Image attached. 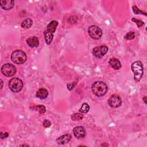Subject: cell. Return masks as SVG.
Listing matches in <instances>:
<instances>
[{"mask_svg":"<svg viewBox=\"0 0 147 147\" xmlns=\"http://www.w3.org/2000/svg\"><path fill=\"white\" fill-rule=\"evenodd\" d=\"M83 118V115L79 113H75L71 115V119L75 121L81 120Z\"/></svg>","mask_w":147,"mask_h":147,"instance_id":"ac0fdd59","label":"cell"},{"mask_svg":"<svg viewBox=\"0 0 147 147\" xmlns=\"http://www.w3.org/2000/svg\"><path fill=\"white\" fill-rule=\"evenodd\" d=\"M58 25V22L57 21L53 20L50 22L46 28V30L44 32L45 41L47 44H50L53 38V33L55 32L56 28Z\"/></svg>","mask_w":147,"mask_h":147,"instance_id":"6da1fadb","label":"cell"},{"mask_svg":"<svg viewBox=\"0 0 147 147\" xmlns=\"http://www.w3.org/2000/svg\"><path fill=\"white\" fill-rule=\"evenodd\" d=\"M88 32L90 36L95 40L99 39L102 35V30L95 25L90 26L88 29Z\"/></svg>","mask_w":147,"mask_h":147,"instance_id":"52a82bcc","label":"cell"},{"mask_svg":"<svg viewBox=\"0 0 147 147\" xmlns=\"http://www.w3.org/2000/svg\"><path fill=\"white\" fill-rule=\"evenodd\" d=\"M131 70L134 73V80L136 82H139L143 76V66L140 61L134 62L131 66Z\"/></svg>","mask_w":147,"mask_h":147,"instance_id":"3957f363","label":"cell"},{"mask_svg":"<svg viewBox=\"0 0 147 147\" xmlns=\"http://www.w3.org/2000/svg\"><path fill=\"white\" fill-rule=\"evenodd\" d=\"M133 11L134 12V14H144L145 16H146V13L145 12H143L142 11H141L139 9L137 8V7L136 6H133Z\"/></svg>","mask_w":147,"mask_h":147,"instance_id":"44dd1931","label":"cell"},{"mask_svg":"<svg viewBox=\"0 0 147 147\" xmlns=\"http://www.w3.org/2000/svg\"><path fill=\"white\" fill-rule=\"evenodd\" d=\"M131 21H133V22H134L136 24V25H137V26H138V28L141 27V26H142V25H144V22L143 21H140V20H137V19H136L135 18H133L131 19Z\"/></svg>","mask_w":147,"mask_h":147,"instance_id":"7402d4cb","label":"cell"},{"mask_svg":"<svg viewBox=\"0 0 147 147\" xmlns=\"http://www.w3.org/2000/svg\"><path fill=\"white\" fill-rule=\"evenodd\" d=\"M14 4V1L13 0H2L0 1V5L2 9L4 10H10L13 6Z\"/></svg>","mask_w":147,"mask_h":147,"instance_id":"8fae6325","label":"cell"},{"mask_svg":"<svg viewBox=\"0 0 147 147\" xmlns=\"http://www.w3.org/2000/svg\"><path fill=\"white\" fill-rule=\"evenodd\" d=\"M73 133L74 136L78 138H83L86 135L85 129L83 126H76L73 129Z\"/></svg>","mask_w":147,"mask_h":147,"instance_id":"30bf717a","label":"cell"},{"mask_svg":"<svg viewBox=\"0 0 147 147\" xmlns=\"http://www.w3.org/2000/svg\"><path fill=\"white\" fill-rule=\"evenodd\" d=\"M107 84L103 82L97 81L94 82L92 85V91L93 94L98 97L105 95L107 91Z\"/></svg>","mask_w":147,"mask_h":147,"instance_id":"7a4b0ae2","label":"cell"},{"mask_svg":"<svg viewBox=\"0 0 147 147\" xmlns=\"http://www.w3.org/2000/svg\"><path fill=\"white\" fill-rule=\"evenodd\" d=\"M135 37V34L133 32H130L126 34V35L124 37V38L126 40H133Z\"/></svg>","mask_w":147,"mask_h":147,"instance_id":"d6986e66","label":"cell"},{"mask_svg":"<svg viewBox=\"0 0 147 147\" xmlns=\"http://www.w3.org/2000/svg\"><path fill=\"white\" fill-rule=\"evenodd\" d=\"M109 63L110 66L115 69H118L121 67V64L119 60L116 58L110 59Z\"/></svg>","mask_w":147,"mask_h":147,"instance_id":"5bb4252c","label":"cell"},{"mask_svg":"<svg viewBox=\"0 0 147 147\" xmlns=\"http://www.w3.org/2000/svg\"><path fill=\"white\" fill-rule=\"evenodd\" d=\"M33 24V20L30 18H26L24 20H23V21L22 22L21 26L22 28H25V29H28L30 27H31V26Z\"/></svg>","mask_w":147,"mask_h":147,"instance_id":"2e32d148","label":"cell"},{"mask_svg":"<svg viewBox=\"0 0 147 147\" xmlns=\"http://www.w3.org/2000/svg\"><path fill=\"white\" fill-rule=\"evenodd\" d=\"M48 95V92L47 90L45 88H40L37 90L36 96L40 99H45Z\"/></svg>","mask_w":147,"mask_h":147,"instance_id":"9a60e30c","label":"cell"},{"mask_svg":"<svg viewBox=\"0 0 147 147\" xmlns=\"http://www.w3.org/2000/svg\"><path fill=\"white\" fill-rule=\"evenodd\" d=\"M146 96H144V98H143V99L144 100V102H145V103H146Z\"/></svg>","mask_w":147,"mask_h":147,"instance_id":"d4e9b609","label":"cell"},{"mask_svg":"<svg viewBox=\"0 0 147 147\" xmlns=\"http://www.w3.org/2000/svg\"><path fill=\"white\" fill-rule=\"evenodd\" d=\"M1 90L3 87V82L2 80H1Z\"/></svg>","mask_w":147,"mask_h":147,"instance_id":"484cf974","label":"cell"},{"mask_svg":"<svg viewBox=\"0 0 147 147\" xmlns=\"http://www.w3.org/2000/svg\"><path fill=\"white\" fill-rule=\"evenodd\" d=\"M35 110H37L40 114H43L46 111L45 107L44 105H37L36 106Z\"/></svg>","mask_w":147,"mask_h":147,"instance_id":"ffe728a7","label":"cell"},{"mask_svg":"<svg viewBox=\"0 0 147 147\" xmlns=\"http://www.w3.org/2000/svg\"><path fill=\"white\" fill-rule=\"evenodd\" d=\"M27 57L26 53L21 50L14 51L11 55V61L17 64H21L25 63Z\"/></svg>","mask_w":147,"mask_h":147,"instance_id":"277c9868","label":"cell"},{"mask_svg":"<svg viewBox=\"0 0 147 147\" xmlns=\"http://www.w3.org/2000/svg\"><path fill=\"white\" fill-rule=\"evenodd\" d=\"M21 146H29L28 145H21Z\"/></svg>","mask_w":147,"mask_h":147,"instance_id":"4316f807","label":"cell"},{"mask_svg":"<svg viewBox=\"0 0 147 147\" xmlns=\"http://www.w3.org/2000/svg\"><path fill=\"white\" fill-rule=\"evenodd\" d=\"M71 139V136L69 134L63 135L56 139V142L59 145H63L68 143Z\"/></svg>","mask_w":147,"mask_h":147,"instance_id":"7c38bea8","label":"cell"},{"mask_svg":"<svg viewBox=\"0 0 147 147\" xmlns=\"http://www.w3.org/2000/svg\"><path fill=\"white\" fill-rule=\"evenodd\" d=\"M8 136H9V134H8L7 132H5V133H2V132H1V138L2 139L8 137Z\"/></svg>","mask_w":147,"mask_h":147,"instance_id":"cb8c5ba5","label":"cell"},{"mask_svg":"<svg viewBox=\"0 0 147 147\" xmlns=\"http://www.w3.org/2000/svg\"><path fill=\"white\" fill-rule=\"evenodd\" d=\"M23 86L22 81L18 78H12L9 82V88L14 92H20L22 89Z\"/></svg>","mask_w":147,"mask_h":147,"instance_id":"5b68a950","label":"cell"},{"mask_svg":"<svg viewBox=\"0 0 147 147\" xmlns=\"http://www.w3.org/2000/svg\"><path fill=\"white\" fill-rule=\"evenodd\" d=\"M108 51V48L106 45H101L95 47L92 50V53L96 57H102Z\"/></svg>","mask_w":147,"mask_h":147,"instance_id":"ba28073f","label":"cell"},{"mask_svg":"<svg viewBox=\"0 0 147 147\" xmlns=\"http://www.w3.org/2000/svg\"><path fill=\"white\" fill-rule=\"evenodd\" d=\"M1 72L2 73L7 76L10 77L14 75L16 73V67L10 63H7L3 64L1 67Z\"/></svg>","mask_w":147,"mask_h":147,"instance_id":"8992f818","label":"cell"},{"mask_svg":"<svg viewBox=\"0 0 147 147\" xmlns=\"http://www.w3.org/2000/svg\"><path fill=\"white\" fill-rule=\"evenodd\" d=\"M26 42L28 45L31 48L37 47L38 46V44H39L38 39L36 36H33L28 38L26 40Z\"/></svg>","mask_w":147,"mask_h":147,"instance_id":"4fadbf2b","label":"cell"},{"mask_svg":"<svg viewBox=\"0 0 147 147\" xmlns=\"http://www.w3.org/2000/svg\"><path fill=\"white\" fill-rule=\"evenodd\" d=\"M108 103L111 107L117 108L121 105L122 100L118 95L113 94L108 99Z\"/></svg>","mask_w":147,"mask_h":147,"instance_id":"9c48e42d","label":"cell"},{"mask_svg":"<svg viewBox=\"0 0 147 147\" xmlns=\"http://www.w3.org/2000/svg\"><path fill=\"white\" fill-rule=\"evenodd\" d=\"M90 110V107L88 106V105L87 103H84L82 104L81 107L79 109V111L80 113H87Z\"/></svg>","mask_w":147,"mask_h":147,"instance_id":"e0dca14e","label":"cell"},{"mask_svg":"<svg viewBox=\"0 0 147 147\" xmlns=\"http://www.w3.org/2000/svg\"><path fill=\"white\" fill-rule=\"evenodd\" d=\"M51 125V123L49 121L45 119L43 122V126L44 127H49Z\"/></svg>","mask_w":147,"mask_h":147,"instance_id":"603a6c76","label":"cell"}]
</instances>
